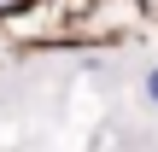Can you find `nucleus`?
Here are the masks:
<instances>
[{
  "mask_svg": "<svg viewBox=\"0 0 158 152\" xmlns=\"http://www.w3.org/2000/svg\"><path fill=\"white\" fill-rule=\"evenodd\" d=\"M147 94H152V100H158V70H152V76H147Z\"/></svg>",
  "mask_w": 158,
  "mask_h": 152,
  "instance_id": "obj_1",
  "label": "nucleus"
}]
</instances>
